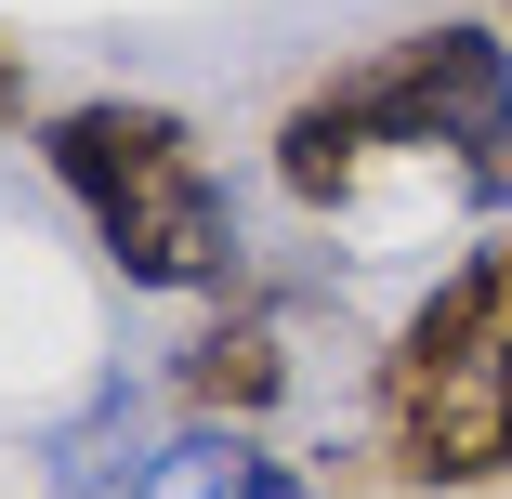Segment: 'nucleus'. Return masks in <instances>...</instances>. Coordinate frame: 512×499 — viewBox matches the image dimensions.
<instances>
[{
    "instance_id": "obj_1",
    "label": "nucleus",
    "mask_w": 512,
    "mask_h": 499,
    "mask_svg": "<svg viewBox=\"0 0 512 499\" xmlns=\"http://www.w3.org/2000/svg\"><path fill=\"white\" fill-rule=\"evenodd\" d=\"M263 171L302 224H499L512 211V27L434 14L355 66H329L316 92H289Z\"/></svg>"
},
{
    "instance_id": "obj_2",
    "label": "nucleus",
    "mask_w": 512,
    "mask_h": 499,
    "mask_svg": "<svg viewBox=\"0 0 512 499\" xmlns=\"http://www.w3.org/2000/svg\"><path fill=\"white\" fill-rule=\"evenodd\" d=\"M40 171L92 224V250L119 263V289H158V303L250 289L237 197H224V171H211L184 106H158V92H79V106L40 119Z\"/></svg>"
},
{
    "instance_id": "obj_3",
    "label": "nucleus",
    "mask_w": 512,
    "mask_h": 499,
    "mask_svg": "<svg viewBox=\"0 0 512 499\" xmlns=\"http://www.w3.org/2000/svg\"><path fill=\"white\" fill-rule=\"evenodd\" d=\"M368 460L407 499L512 486V224L473 237L368 355Z\"/></svg>"
},
{
    "instance_id": "obj_4",
    "label": "nucleus",
    "mask_w": 512,
    "mask_h": 499,
    "mask_svg": "<svg viewBox=\"0 0 512 499\" xmlns=\"http://www.w3.org/2000/svg\"><path fill=\"white\" fill-rule=\"evenodd\" d=\"M171 408L184 421H224V434H263L289 408V329H276V303L224 289V303L184 329V355H171Z\"/></svg>"
},
{
    "instance_id": "obj_5",
    "label": "nucleus",
    "mask_w": 512,
    "mask_h": 499,
    "mask_svg": "<svg viewBox=\"0 0 512 499\" xmlns=\"http://www.w3.org/2000/svg\"><path fill=\"white\" fill-rule=\"evenodd\" d=\"M132 499H316V473L276 460L263 434H224V421H184L171 447L132 460Z\"/></svg>"
},
{
    "instance_id": "obj_6",
    "label": "nucleus",
    "mask_w": 512,
    "mask_h": 499,
    "mask_svg": "<svg viewBox=\"0 0 512 499\" xmlns=\"http://www.w3.org/2000/svg\"><path fill=\"white\" fill-rule=\"evenodd\" d=\"M27 119V66H14V40H0V132Z\"/></svg>"
},
{
    "instance_id": "obj_7",
    "label": "nucleus",
    "mask_w": 512,
    "mask_h": 499,
    "mask_svg": "<svg viewBox=\"0 0 512 499\" xmlns=\"http://www.w3.org/2000/svg\"><path fill=\"white\" fill-rule=\"evenodd\" d=\"M499 27H512V14H499Z\"/></svg>"
}]
</instances>
